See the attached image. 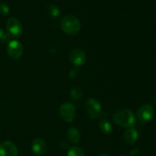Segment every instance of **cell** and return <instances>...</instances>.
I'll list each match as a JSON object with an SVG mask.
<instances>
[{
  "instance_id": "1",
  "label": "cell",
  "mask_w": 156,
  "mask_h": 156,
  "mask_svg": "<svg viewBox=\"0 0 156 156\" xmlns=\"http://www.w3.org/2000/svg\"><path fill=\"white\" fill-rule=\"evenodd\" d=\"M116 124L125 128H132L136 122L135 115L129 109H120L116 111L112 117Z\"/></svg>"
},
{
  "instance_id": "2",
  "label": "cell",
  "mask_w": 156,
  "mask_h": 156,
  "mask_svg": "<svg viewBox=\"0 0 156 156\" xmlns=\"http://www.w3.org/2000/svg\"><path fill=\"white\" fill-rule=\"evenodd\" d=\"M60 27L62 31L66 34L74 36L80 30L81 23L74 15H66L61 19Z\"/></svg>"
},
{
  "instance_id": "3",
  "label": "cell",
  "mask_w": 156,
  "mask_h": 156,
  "mask_svg": "<svg viewBox=\"0 0 156 156\" xmlns=\"http://www.w3.org/2000/svg\"><path fill=\"white\" fill-rule=\"evenodd\" d=\"M85 109L87 114L91 119H98L102 115L101 105L98 100L90 98L85 105Z\"/></svg>"
},
{
  "instance_id": "4",
  "label": "cell",
  "mask_w": 156,
  "mask_h": 156,
  "mask_svg": "<svg viewBox=\"0 0 156 156\" xmlns=\"http://www.w3.org/2000/svg\"><path fill=\"white\" fill-rule=\"evenodd\" d=\"M154 114L153 107L149 104L143 105L136 112V118L140 124H146L152 120Z\"/></svg>"
},
{
  "instance_id": "5",
  "label": "cell",
  "mask_w": 156,
  "mask_h": 156,
  "mask_svg": "<svg viewBox=\"0 0 156 156\" xmlns=\"http://www.w3.org/2000/svg\"><path fill=\"white\" fill-rule=\"evenodd\" d=\"M59 115L65 122L71 123L76 118V108L70 102L63 103L59 108Z\"/></svg>"
},
{
  "instance_id": "6",
  "label": "cell",
  "mask_w": 156,
  "mask_h": 156,
  "mask_svg": "<svg viewBox=\"0 0 156 156\" xmlns=\"http://www.w3.org/2000/svg\"><path fill=\"white\" fill-rule=\"evenodd\" d=\"M6 29L8 34L12 37H19L23 33V26L21 22L16 18H11L8 20Z\"/></svg>"
},
{
  "instance_id": "7",
  "label": "cell",
  "mask_w": 156,
  "mask_h": 156,
  "mask_svg": "<svg viewBox=\"0 0 156 156\" xmlns=\"http://www.w3.org/2000/svg\"><path fill=\"white\" fill-rule=\"evenodd\" d=\"M24 47L20 41L13 40L9 41L7 46V52L9 56L13 59H18L22 55Z\"/></svg>"
},
{
  "instance_id": "8",
  "label": "cell",
  "mask_w": 156,
  "mask_h": 156,
  "mask_svg": "<svg viewBox=\"0 0 156 156\" xmlns=\"http://www.w3.org/2000/svg\"><path fill=\"white\" fill-rule=\"evenodd\" d=\"M69 60L75 66H82L86 60L85 51L79 48L74 49L69 54Z\"/></svg>"
},
{
  "instance_id": "9",
  "label": "cell",
  "mask_w": 156,
  "mask_h": 156,
  "mask_svg": "<svg viewBox=\"0 0 156 156\" xmlns=\"http://www.w3.org/2000/svg\"><path fill=\"white\" fill-rule=\"evenodd\" d=\"M0 156H18V149L11 141H5L0 144Z\"/></svg>"
},
{
  "instance_id": "10",
  "label": "cell",
  "mask_w": 156,
  "mask_h": 156,
  "mask_svg": "<svg viewBox=\"0 0 156 156\" xmlns=\"http://www.w3.org/2000/svg\"><path fill=\"white\" fill-rule=\"evenodd\" d=\"M32 151L37 156H42L47 152V144L45 141L41 138H36L32 142Z\"/></svg>"
},
{
  "instance_id": "11",
  "label": "cell",
  "mask_w": 156,
  "mask_h": 156,
  "mask_svg": "<svg viewBox=\"0 0 156 156\" xmlns=\"http://www.w3.org/2000/svg\"><path fill=\"white\" fill-rule=\"evenodd\" d=\"M139 137L138 132L134 128H129L126 132L124 133V136H123V139L126 144L128 145H133L137 141Z\"/></svg>"
},
{
  "instance_id": "12",
  "label": "cell",
  "mask_w": 156,
  "mask_h": 156,
  "mask_svg": "<svg viewBox=\"0 0 156 156\" xmlns=\"http://www.w3.org/2000/svg\"><path fill=\"white\" fill-rule=\"evenodd\" d=\"M67 138L73 144H77L80 141V133L76 127H71L67 132Z\"/></svg>"
},
{
  "instance_id": "13",
  "label": "cell",
  "mask_w": 156,
  "mask_h": 156,
  "mask_svg": "<svg viewBox=\"0 0 156 156\" xmlns=\"http://www.w3.org/2000/svg\"><path fill=\"white\" fill-rule=\"evenodd\" d=\"M99 127H100V129L102 133L105 134V135H108V134H110L112 132V125L111 124V123L108 120H105V119L100 120V122H99Z\"/></svg>"
},
{
  "instance_id": "14",
  "label": "cell",
  "mask_w": 156,
  "mask_h": 156,
  "mask_svg": "<svg viewBox=\"0 0 156 156\" xmlns=\"http://www.w3.org/2000/svg\"><path fill=\"white\" fill-rule=\"evenodd\" d=\"M47 13L52 18H57L60 15V10L55 5H50L47 7Z\"/></svg>"
},
{
  "instance_id": "15",
  "label": "cell",
  "mask_w": 156,
  "mask_h": 156,
  "mask_svg": "<svg viewBox=\"0 0 156 156\" xmlns=\"http://www.w3.org/2000/svg\"><path fill=\"white\" fill-rule=\"evenodd\" d=\"M70 95H71V98L73 99L78 100V99H80L82 96L83 95V91H82V89L80 87L76 86L71 89Z\"/></svg>"
},
{
  "instance_id": "16",
  "label": "cell",
  "mask_w": 156,
  "mask_h": 156,
  "mask_svg": "<svg viewBox=\"0 0 156 156\" xmlns=\"http://www.w3.org/2000/svg\"><path fill=\"white\" fill-rule=\"evenodd\" d=\"M67 156H85V155H84V152L81 148L75 146V147L71 148L69 150Z\"/></svg>"
},
{
  "instance_id": "17",
  "label": "cell",
  "mask_w": 156,
  "mask_h": 156,
  "mask_svg": "<svg viewBox=\"0 0 156 156\" xmlns=\"http://www.w3.org/2000/svg\"><path fill=\"white\" fill-rule=\"evenodd\" d=\"M9 35L8 34V33H5L2 28L0 27V42L2 44H5V43L9 42Z\"/></svg>"
},
{
  "instance_id": "18",
  "label": "cell",
  "mask_w": 156,
  "mask_h": 156,
  "mask_svg": "<svg viewBox=\"0 0 156 156\" xmlns=\"http://www.w3.org/2000/svg\"><path fill=\"white\" fill-rule=\"evenodd\" d=\"M9 12H10V9L8 5L5 4V3L0 4V15H6L9 13Z\"/></svg>"
},
{
  "instance_id": "19",
  "label": "cell",
  "mask_w": 156,
  "mask_h": 156,
  "mask_svg": "<svg viewBox=\"0 0 156 156\" xmlns=\"http://www.w3.org/2000/svg\"><path fill=\"white\" fill-rule=\"evenodd\" d=\"M139 152H140V151H139L138 149H133V150H132L130 152V155L131 156H136V155H138Z\"/></svg>"
},
{
  "instance_id": "20",
  "label": "cell",
  "mask_w": 156,
  "mask_h": 156,
  "mask_svg": "<svg viewBox=\"0 0 156 156\" xmlns=\"http://www.w3.org/2000/svg\"><path fill=\"white\" fill-rule=\"evenodd\" d=\"M77 71L75 69H73L70 71V76H71L72 78H75L76 76V75H77Z\"/></svg>"
},
{
  "instance_id": "21",
  "label": "cell",
  "mask_w": 156,
  "mask_h": 156,
  "mask_svg": "<svg viewBox=\"0 0 156 156\" xmlns=\"http://www.w3.org/2000/svg\"><path fill=\"white\" fill-rule=\"evenodd\" d=\"M98 156H110V155H108V154H106V153H101Z\"/></svg>"
},
{
  "instance_id": "22",
  "label": "cell",
  "mask_w": 156,
  "mask_h": 156,
  "mask_svg": "<svg viewBox=\"0 0 156 156\" xmlns=\"http://www.w3.org/2000/svg\"><path fill=\"white\" fill-rule=\"evenodd\" d=\"M153 101H154V103L156 105V94L153 97Z\"/></svg>"
},
{
  "instance_id": "23",
  "label": "cell",
  "mask_w": 156,
  "mask_h": 156,
  "mask_svg": "<svg viewBox=\"0 0 156 156\" xmlns=\"http://www.w3.org/2000/svg\"><path fill=\"white\" fill-rule=\"evenodd\" d=\"M119 156H126V155H119Z\"/></svg>"
}]
</instances>
